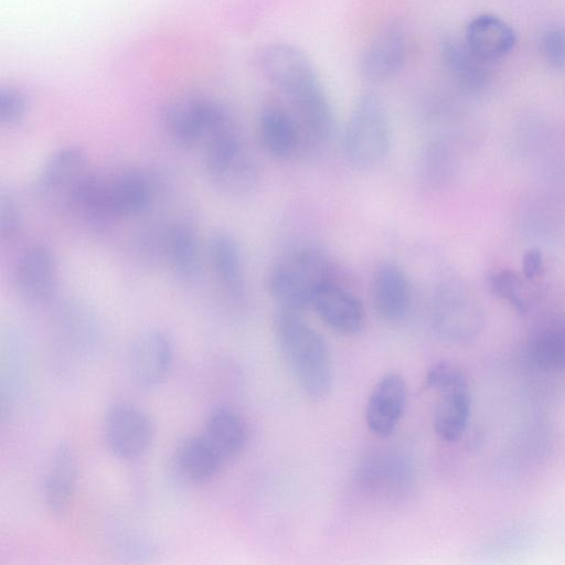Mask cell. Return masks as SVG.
<instances>
[{
  "label": "cell",
  "instance_id": "6",
  "mask_svg": "<svg viewBox=\"0 0 565 565\" xmlns=\"http://www.w3.org/2000/svg\"><path fill=\"white\" fill-rule=\"evenodd\" d=\"M203 163L213 186L228 195H246L259 183L258 162L237 127L204 143Z\"/></svg>",
  "mask_w": 565,
  "mask_h": 565
},
{
  "label": "cell",
  "instance_id": "33",
  "mask_svg": "<svg viewBox=\"0 0 565 565\" xmlns=\"http://www.w3.org/2000/svg\"><path fill=\"white\" fill-rule=\"evenodd\" d=\"M21 226V215L18 206L9 196L0 200V233L4 238L15 236Z\"/></svg>",
  "mask_w": 565,
  "mask_h": 565
},
{
  "label": "cell",
  "instance_id": "23",
  "mask_svg": "<svg viewBox=\"0 0 565 565\" xmlns=\"http://www.w3.org/2000/svg\"><path fill=\"white\" fill-rule=\"evenodd\" d=\"M202 436L226 463L243 450L247 430L243 419L234 411L217 407L210 413Z\"/></svg>",
  "mask_w": 565,
  "mask_h": 565
},
{
  "label": "cell",
  "instance_id": "28",
  "mask_svg": "<svg viewBox=\"0 0 565 565\" xmlns=\"http://www.w3.org/2000/svg\"><path fill=\"white\" fill-rule=\"evenodd\" d=\"M455 171L454 154L441 140L428 141L420 151L417 162V174L423 185L439 189L447 183Z\"/></svg>",
  "mask_w": 565,
  "mask_h": 565
},
{
  "label": "cell",
  "instance_id": "10",
  "mask_svg": "<svg viewBox=\"0 0 565 565\" xmlns=\"http://www.w3.org/2000/svg\"><path fill=\"white\" fill-rule=\"evenodd\" d=\"M104 430L109 450L125 460L143 456L150 448L154 435L148 415L128 403H117L109 407L105 416Z\"/></svg>",
  "mask_w": 565,
  "mask_h": 565
},
{
  "label": "cell",
  "instance_id": "14",
  "mask_svg": "<svg viewBox=\"0 0 565 565\" xmlns=\"http://www.w3.org/2000/svg\"><path fill=\"white\" fill-rule=\"evenodd\" d=\"M57 284V265L52 249L34 244L19 256L13 270V285L18 295L29 302L49 299Z\"/></svg>",
  "mask_w": 565,
  "mask_h": 565
},
{
  "label": "cell",
  "instance_id": "25",
  "mask_svg": "<svg viewBox=\"0 0 565 565\" xmlns=\"http://www.w3.org/2000/svg\"><path fill=\"white\" fill-rule=\"evenodd\" d=\"M224 465L203 436L186 439L175 455L179 472L192 483L209 482Z\"/></svg>",
  "mask_w": 565,
  "mask_h": 565
},
{
  "label": "cell",
  "instance_id": "18",
  "mask_svg": "<svg viewBox=\"0 0 565 565\" xmlns=\"http://www.w3.org/2000/svg\"><path fill=\"white\" fill-rule=\"evenodd\" d=\"M311 309L326 326L340 334H359L365 326L361 300L334 280L318 290Z\"/></svg>",
  "mask_w": 565,
  "mask_h": 565
},
{
  "label": "cell",
  "instance_id": "13",
  "mask_svg": "<svg viewBox=\"0 0 565 565\" xmlns=\"http://www.w3.org/2000/svg\"><path fill=\"white\" fill-rule=\"evenodd\" d=\"M172 347L164 333L148 330L131 343L127 366L132 382L140 388H152L167 376L172 364Z\"/></svg>",
  "mask_w": 565,
  "mask_h": 565
},
{
  "label": "cell",
  "instance_id": "4",
  "mask_svg": "<svg viewBox=\"0 0 565 565\" xmlns=\"http://www.w3.org/2000/svg\"><path fill=\"white\" fill-rule=\"evenodd\" d=\"M332 280L327 255L315 246L303 245L288 250L273 264L266 287L279 309L301 312L311 309L318 290Z\"/></svg>",
  "mask_w": 565,
  "mask_h": 565
},
{
  "label": "cell",
  "instance_id": "12",
  "mask_svg": "<svg viewBox=\"0 0 565 565\" xmlns=\"http://www.w3.org/2000/svg\"><path fill=\"white\" fill-rule=\"evenodd\" d=\"M258 143L266 154L286 161L302 153V136L299 126L281 99L266 103L257 119Z\"/></svg>",
  "mask_w": 565,
  "mask_h": 565
},
{
  "label": "cell",
  "instance_id": "16",
  "mask_svg": "<svg viewBox=\"0 0 565 565\" xmlns=\"http://www.w3.org/2000/svg\"><path fill=\"white\" fill-rule=\"evenodd\" d=\"M371 301L376 315L387 323H397L408 313L411 285L405 270L396 263H380L371 278Z\"/></svg>",
  "mask_w": 565,
  "mask_h": 565
},
{
  "label": "cell",
  "instance_id": "3",
  "mask_svg": "<svg viewBox=\"0 0 565 565\" xmlns=\"http://www.w3.org/2000/svg\"><path fill=\"white\" fill-rule=\"evenodd\" d=\"M151 200V184L139 172L105 175L89 171L74 194L72 209L90 222L107 223L142 213Z\"/></svg>",
  "mask_w": 565,
  "mask_h": 565
},
{
  "label": "cell",
  "instance_id": "2",
  "mask_svg": "<svg viewBox=\"0 0 565 565\" xmlns=\"http://www.w3.org/2000/svg\"><path fill=\"white\" fill-rule=\"evenodd\" d=\"M300 313L279 309L274 318V337L300 390L309 398L321 401L333 386V362L324 338Z\"/></svg>",
  "mask_w": 565,
  "mask_h": 565
},
{
  "label": "cell",
  "instance_id": "20",
  "mask_svg": "<svg viewBox=\"0 0 565 565\" xmlns=\"http://www.w3.org/2000/svg\"><path fill=\"white\" fill-rule=\"evenodd\" d=\"M411 479L412 468L408 461L392 452H380L369 457L359 473L363 488L382 497L402 493Z\"/></svg>",
  "mask_w": 565,
  "mask_h": 565
},
{
  "label": "cell",
  "instance_id": "27",
  "mask_svg": "<svg viewBox=\"0 0 565 565\" xmlns=\"http://www.w3.org/2000/svg\"><path fill=\"white\" fill-rule=\"evenodd\" d=\"M527 353L542 370H565V322H552L537 329L530 338Z\"/></svg>",
  "mask_w": 565,
  "mask_h": 565
},
{
  "label": "cell",
  "instance_id": "32",
  "mask_svg": "<svg viewBox=\"0 0 565 565\" xmlns=\"http://www.w3.org/2000/svg\"><path fill=\"white\" fill-rule=\"evenodd\" d=\"M28 110V99L18 88L0 89V121L6 126L19 124Z\"/></svg>",
  "mask_w": 565,
  "mask_h": 565
},
{
  "label": "cell",
  "instance_id": "7",
  "mask_svg": "<svg viewBox=\"0 0 565 565\" xmlns=\"http://www.w3.org/2000/svg\"><path fill=\"white\" fill-rule=\"evenodd\" d=\"M218 102L200 95H185L168 102L161 122L168 137L178 146L192 147L233 122Z\"/></svg>",
  "mask_w": 565,
  "mask_h": 565
},
{
  "label": "cell",
  "instance_id": "11",
  "mask_svg": "<svg viewBox=\"0 0 565 565\" xmlns=\"http://www.w3.org/2000/svg\"><path fill=\"white\" fill-rule=\"evenodd\" d=\"M408 51L405 26L397 21L384 25L366 44L360 61L362 77L380 84L393 78L403 68Z\"/></svg>",
  "mask_w": 565,
  "mask_h": 565
},
{
  "label": "cell",
  "instance_id": "15",
  "mask_svg": "<svg viewBox=\"0 0 565 565\" xmlns=\"http://www.w3.org/2000/svg\"><path fill=\"white\" fill-rule=\"evenodd\" d=\"M439 53L446 72L460 90L479 94L490 86V63L479 57L465 39L445 34L439 40Z\"/></svg>",
  "mask_w": 565,
  "mask_h": 565
},
{
  "label": "cell",
  "instance_id": "9",
  "mask_svg": "<svg viewBox=\"0 0 565 565\" xmlns=\"http://www.w3.org/2000/svg\"><path fill=\"white\" fill-rule=\"evenodd\" d=\"M89 171L87 156L81 147H61L41 167L36 188L44 199L71 207L77 188Z\"/></svg>",
  "mask_w": 565,
  "mask_h": 565
},
{
  "label": "cell",
  "instance_id": "34",
  "mask_svg": "<svg viewBox=\"0 0 565 565\" xmlns=\"http://www.w3.org/2000/svg\"><path fill=\"white\" fill-rule=\"evenodd\" d=\"M523 275L526 279L537 277L543 269V256L540 249L531 248L523 256Z\"/></svg>",
  "mask_w": 565,
  "mask_h": 565
},
{
  "label": "cell",
  "instance_id": "29",
  "mask_svg": "<svg viewBox=\"0 0 565 565\" xmlns=\"http://www.w3.org/2000/svg\"><path fill=\"white\" fill-rule=\"evenodd\" d=\"M492 291L501 298L507 299L519 311L526 308V298L524 295V282L521 277L511 270H501L492 275L489 279Z\"/></svg>",
  "mask_w": 565,
  "mask_h": 565
},
{
  "label": "cell",
  "instance_id": "17",
  "mask_svg": "<svg viewBox=\"0 0 565 565\" xmlns=\"http://www.w3.org/2000/svg\"><path fill=\"white\" fill-rule=\"evenodd\" d=\"M407 402V385L398 373L382 376L374 385L365 409V423L379 437L391 436L398 426Z\"/></svg>",
  "mask_w": 565,
  "mask_h": 565
},
{
  "label": "cell",
  "instance_id": "5",
  "mask_svg": "<svg viewBox=\"0 0 565 565\" xmlns=\"http://www.w3.org/2000/svg\"><path fill=\"white\" fill-rule=\"evenodd\" d=\"M392 148V124L382 97L365 90L356 98L343 135L347 162L358 170L382 164Z\"/></svg>",
  "mask_w": 565,
  "mask_h": 565
},
{
  "label": "cell",
  "instance_id": "8",
  "mask_svg": "<svg viewBox=\"0 0 565 565\" xmlns=\"http://www.w3.org/2000/svg\"><path fill=\"white\" fill-rule=\"evenodd\" d=\"M481 311L467 286L447 278L435 289L431 319L436 332L445 340L462 342L472 338L481 323Z\"/></svg>",
  "mask_w": 565,
  "mask_h": 565
},
{
  "label": "cell",
  "instance_id": "30",
  "mask_svg": "<svg viewBox=\"0 0 565 565\" xmlns=\"http://www.w3.org/2000/svg\"><path fill=\"white\" fill-rule=\"evenodd\" d=\"M426 385L437 393L468 386L463 372L454 363H435L426 374Z\"/></svg>",
  "mask_w": 565,
  "mask_h": 565
},
{
  "label": "cell",
  "instance_id": "19",
  "mask_svg": "<svg viewBox=\"0 0 565 565\" xmlns=\"http://www.w3.org/2000/svg\"><path fill=\"white\" fill-rule=\"evenodd\" d=\"M209 255L213 271L226 295L236 301L243 300L247 285L237 241L226 232H217L210 239Z\"/></svg>",
  "mask_w": 565,
  "mask_h": 565
},
{
  "label": "cell",
  "instance_id": "26",
  "mask_svg": "<svg viewBox=\"0 0 565 565\" xmlns=\"http://www.w3.org/2000/svg\"><path fill=\"white\" fill-rule=\"evenodd\" d=\"M163 254L182 280H192L199 271V245L194 231L184 223L171 226L162 242Z\"/></svg>",
  "mask_w": 565,
  "mask_h": 565
},
{
  "label": "cell",
  "instance_id": "31",
  "mask_svg": "<svg viewBox=\"0 0 565 565\" xmlns=\"http://www.w3.org/2000/svg\"><path fill=\"white\" fill-rule=\"evenodd\" d=\"M539 50L553 68L565 71V30L558 26L545 29L539 39Z\"/></svg>",
  "mask_w": 565,
  "mask_h": 565
},
{
  "label": "cell",
  "instance_id": "21",
  "mask_svg": "<svg viewBox=\"0 0 565 565\" xmlns=\"http://www.w3.org/2000/svg\"><path fill=\"white\" fill-rule=\"evenodd\" d=\"M463 39L479 57L489 63L505 56L515 43L512 28L489 13L470 20Z\"/></svg>",
  "mask_w": 565,
  "mask_h": 565
},
{
  "label": "cell",
  "instance_id": "22",
  "mask_svg": "<svg viewBox=\"0 0 565 565\" xmlns=\"http://www.w3.org/2000/svg\"><path fill=\"white\" fill-rule=\"evenodd\" d=\"M77 481V460L67 443H60L51 459L45 479L44 497L51 512L64 513L75 491Z\"/></svg>",
  "mask_w": 565,
  "mask_h": 565
},
{
  "label": "cell",
  "instance_id": "24",
  "mask_svg": "<svg viewBox=\"0 0 565 565\" xmlns=\"http://www.w3.org/2000/svg\"><path fill=\"white\" fill-rule=\"evenodd\" d=\"M439 401L434 411V429L444 441L459 440L469 423L471 412V397L469 387L440 392Z\"/></svg>",
  "mask_w": 565,
  "mask_h": 565
},
{
  "label": "cell",
  "instance_id": "1",
  "mask_svg": "<svg viewBox=\"0 0 565 565\" xmlns=\"http://www.w3.org/2000/svg\"><path fill=\"white\" fill-rule=\"evenodd\" d=\"M257 64L296 118L302 153L327 147L335 135V116L308 55L294 44L276 42L260 50Z\"/></svg>",
  "mask_w": 565,
  "mask_h": 565
}]
</instances>
